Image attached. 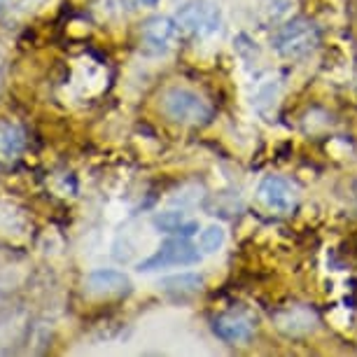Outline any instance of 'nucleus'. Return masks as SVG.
<instances>
[{
	"mask_svg": "<svg viewBox=\"0 0 357 357\" xmlns=\"http://www.w3.org/2000/svg\"><path fill=\"white\" fill-rule=\"evenodd\" d=\"M161 110L171 122L183 126H204L213 117V107L208 105V100H204V96H199L197 91L183 89V86H175L164 93Z\"/></svg>",
	"mask_w": 357,
	"mask_h": 357,
	"instance_id": "obj_1",
	"label": "nucleus"
},
{
	"mask_svg": "<svg viewBox=\"0 0 357 357\" xmlns=\"http://www.w3.org/2000/svg\"><path fill=\"white\" fill-rule=\"evenodd\" d=\"M320 45V31L311 19L294 17L292 22L282 24L273 36V50L282 59H301L311 54Z\"/></svg>",
	"mask_w": 357,
	"mask_h": 357,
	"instance_id": "obj_2",
	"label": "nucleus"
},
{
	"mask_svg": "<svg viewBox=\"0 0 357 357\" xmlns=\"http://www.w3.org/2000/svg\"><path fill=\"white\" fill-rule=\"evenodd\" d=\"M175 22L180 31L194 38H208L220 31L222 12L213 0H187L175 12Z\"/></svg>",
	"mask_w": 357,
	"mask_h": 357,
	"instance_id": "obj_3",
	"label": "nucleus"
},
{
	"mask_svg": "<svg viewBox=\"0 0 357 357\" xmlns=\"http://www.w3.org/2000/svg\"><path fill=\"white\" fill-rule=\"evenodd\" d=\"M180 26L171 17H150L140 29V52L145 56H164L175 50L180 40Z\"/></svg>",
	"mask_w": 357,
	"mask_h": 357,
	"instance_id": "obj_4",
	"label": "nucleus"
},
{
	"mask_svg": "<svg viewBox=\"0 0 357 357\" xmlns=\"http://www.w3.org/2000/svg\"><path fill=\"white\" fill-rule=\"evenodd\" d=\"M201 261V252L197 245L190 243V238L183 236H175V238L166 241L152 257H147L145 261L138 264V271H159V268L168 266H192Z\"/></svg>",
	"mask_w": 357,
	"mask_h": 357,
	"instance_id": "obj_5",
	"label": "nucleus"
},
{
	"mask_svg": "<svg viewBox=\"0 0 357 357\" xmlns=\"http://www.w3.org/2000/svg\"><path fill=\"white\" fill-rule=\"evenodd\" d=\"M257 199L261 206L268 208L271 213L289 215L299 206V192L289 180L280 178V175H266L257 187Z\"/></svg>",
	"mask_w": 357,
	"mask_h": 357,
	"instance_id": "obj_6",
	"label": "nucleus"
},
{
	"mask_svg": "<svg viewBox=\"0 0 357 357\" xmlns=\"http://www.w3.org/2000/svg\"><path fill=\"white\" fill-rule=\"evenodd\" d=\"M215 334L227 343H245L252 339L255 334V320L245 313H222L220 318L213 322Z\"/></svg>",
	"mask_w": 357,
	"mask_h": 357,
	"instance_id": "obj_7",
	"label": "nucleus"
},
{
	"mask_svg": "<svg viewBox=\"0 0 357 357\" xmlns=\"http://www.w3.org/2000/svg\"><path fill=\"white\" fill-rule=\"evenodd\" d=\"M86 287H89V292L100 294V296H122L129 292L131 282L122 271H114V268H98V271L89 273Z\"/></svg>",
	"mask_w": 357,
	"mask_h": 357,
	"instance_id": "obj_8",
	"label": "nucleus"
},
{
	"mask_svg": "<svg viewBox=\"0 0 357 357\" xmlns=\"http://www.w3.org/2000/svg\"><path fill=\"white\" fill-rule=\"evenodd\" d=\"M26 150V133L15 122H0V161H17Z\"/></svg>",
	"mask_w": 357,
	"mask_h": 357,
	"instance_id": "obj_9",
	"label": "nucleus"
},
{
	"mask_svg": "<svg viewBox=\"0 0 357 357\" xmlns=\"http://www.w3.org/2000/svg\"><path fill=\"white\" fill-rule=\"evenodd\" d=\"M154 227H157L159 231H164V234L183 236V238H192V236L199 231V222L190 220L185 213H178V211L159 213L157 218H154Z\"/></svg>",
	"mask_w": 357,
	"mask_h": 357,
	"instance_id": "obj_10",
	"label": "nucleus"
},
{
	"mask_svg": "<svg viewBox=\"0 0 357 357\" xmlns=\"http://www.w3.org/2000/svg\"><path fill=\"white\" fill-rule=\"evenodd\" d=\"M315 315L313 311H308V308L304 306H292V308H287V311H282L278 315V327L282 329L285 334H306V332H311V329L315 327Z\"/></svg>",
	"mask_w": 357,
	"mask_h": 357,
	"instance_id": "obj_11",
	"label": "nucleus"
},
{
	"mask_svg": "<svg viewBox=\"0 0 357 357\" xmlns=\"http://www.w3.org/2000/svg\"><path fill=\"white\" fill-rule=\"evenodd\" d=\"M201 285H204V275H199V273H180V275H171V278L161 280V287H164L166 292H180V294L199 292Z\"/></svg>",
	"mask_w": 357,
	"mask_h": 357,
	"instance_id": "obj_12",
	"label": "nucleus"
},
{
	"mask_svg": "<svg viewBox=\"0 0 357 357\" xmlns=\"http://www.w3.org/2000/svg\"><path fill=\"white\" fill-rule=\"evenodd\" d=\"M225 238H227L225 229H222L220 225H211V227H206L204 231H201L199 245H201V250H204L206 255H213V252H218L222 245H225Z\"/></svg>",
	"mask_w": 357,
	"mask_h": 357,
	"instance_id": "obj_13",
	"label": "nucleus"
},
{
	"mask_svg": "<svg viewBox=\"0 0 357 357\" xmlns=\"http://www.w3.org/2000/svg\"><path fill=\"white\" fill-rule=\"evenodd\" d=\"M261 8H264L266 17L271 19V22H278V19L287 12L289 0H261Z\"/></svg>",
	"mask_w": 357,
	"mask_h": 357,
	"instance_id": "obj_14",
	"label": "nucleus"
},
{
	"mask_svg": "<svg viewBox=\"0 0 357 357\" xmlns=\"http://www.w3.org/2000/svg\"><path fill=\"white\" fill-rule=\"evenodd\" d=\"M126 3H129L131 8H154L159 0H126Z\"/></svg>",
	"mask_w": 357,
	"mask_h": 357,
	"instance_id": "obj_15",
	"label": "nucleus"
},
{
	"mask_svg": "<svg viewBox=\"0 0 357 357\" xmlns=\"http://www.w3.org/2000/svg\"><path fill=\"white\" fill-rule=\"evenodd\" d=\"M0 79H3V61H0Z\"/></svg>",
	"mask_w": 357,
	"mask_h": 357,
	"instance_id": "obj_16",
	"label": "nucleus"
},
{
	"mask_svg": "<svg viewBox=\"0 0 357 357\" xmlns=\"http://www.w3.org/2000/svg\"><path fill=\"white\" fill-rule=\"evenodd\" d=\"M5 3H8V0H0V5H5Z\"/></svg>",
	"mask_w": 357,
	"mask_h": 357,
	"instance_id": "obj_17",
	"label": "nucleus"
}]
</instances>
